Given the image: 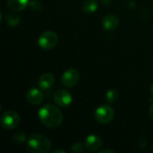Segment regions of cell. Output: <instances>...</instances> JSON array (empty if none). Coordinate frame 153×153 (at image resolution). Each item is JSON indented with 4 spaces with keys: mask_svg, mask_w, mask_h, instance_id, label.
<instances>
[{
    "mask_svg": "<svg viewBox=\"0 0 153 153\" xmlns=\"http://www.w3.org/2000/svg\"><path fill=\"white\" fill-rule=\"evenodd\" d=\"M38 117L40 122L48 128H57L61 126L64 117L57 107L52 104H45L39 110Z\"/></svg>",
    "mask_w": 153,
    "mask_h": 153,
    "instance_id": "6da1fadb",
    "label": "cell"
},
{
    "mask_svg": "<svg viewBox=\"0 0 153 153\" xmlns=\"http://www.w3.org/2000/svg\"><path fill=\"white\" fill-rule=\"evenodd\" d=\"M27 149L31 153H48L51 149V142L43 134H33L27 140Z\"/></svg>",
    "mask_w": 153,
    "mask_h": 153,
    "instance_id": "7a4b0ae2",
    "label": "cell"
},
{
    "mask_svg": "<svg viewBox=\"0 0 153 153\" xmlns=\"http://www.w3.org/2000/svg\"><path fill=\"white\" fill-rule=\"evenodd\" d=\"M95 120L101 125L110 123L115 117V111L109 105H102L99 107L94 114Z\"/></svg>",
    "mask_w": 153,
    "mask_h": 153,
    "instance_id": "3957f363",
    "label": "cell"
},
{
    "mask_svg": "<svg viewBox=\"0 0 153 153\" xmlns=\"http://www.w3.org/2000/svg\"><path fill=\"white\" fill-rule=\"evenodd\" d=\"M57 43L58 35L56 32L50 30L43 32L38 39L39 46L43 49H52L57 45Z\"/></svg>",
    "mask_w": 153,
    "mask_h": 153,
    "instance_id": "277c9868",
    "label": "cell"
},
{
    "mask_svg": "<svg viewBox=\"0 0 153 153\" xmlns=\"http://www.w3.org/2000/svg\"><path fill=\"white\" fill-rule=\"evenodd\" d=\"M21 123L20 116L13 110H7L1 116L2 126L7 130L16 128Z\"/></svg>",
    "mask_w": 153,
    "mask_h": 153,
    "instance_id": "5b68a950",
    "label": "cell"
},
{
    "mask_svg": "<svg viewBox=\"0 0 153 153\" xmlns=\"http://www.w3.org/2000/svg\"><path fill=\"white\" fill-rule=\"evenodd\" d=\"M79 80H80V73L74 68L67 69L63 74L61 78L62 84L66 88L74 87L78 83Z\"/></svg>",
    "mask_w": 153,
    "mask_h": 153,
    "instance_id": "8992f818",
    "label": "cell"
},
{
    "mask_svg": "<svg viewBox=\"0 0 153 153\" xmlns=\"http://www.w3.org/2000/svg\"><path fill=\"white\" fill-rule=\"evenodd\" d=\"M54 101L59 107H67L73 101L72 94L66 90H58L54 94Z\"/></svg>",
    "mask_w": 153,
    "mask_h": 153,
    "instance_id": "52a82bcc",
    "label": "cell"
},
{
    "mask_svg": "<svg viewBox=\"0 0 153 153\" xmlns=\"http://www.w3.org/2000/svg\"><path fill=\"white\" fill-rule=\"evenodd\" d=\"M26 99H27V100H28V102L30 104L36 106V105H39L43 101L44 95H43L42 91L39 89L31 88L27 91Z\"/></svg>",
    "mask_w": 153,
    "mask_h": 153,
    "instance_id": "ba28073f",
    "label": "cell"
},
{
    "mask_svg": "<svg viewBox=\"0 0 153 153\" xmlns=\"http://www.w3.org/2000/svg\"><path fill=\"white\" fill-rule=\"evenodd\" d=\"M102 145V141L100 139V137H99L98 135L95 134H91L89 135L84 143V146L85 148L90 151V152H96L98 151Z\"/></svg>",
    "mask_w": 153,
    "mask_h": 153,
    "instance_id": "9c48e42d",
    "label": "cell"
},
{
    "mask_svg": "<svg viewBox=\"0 0 153 153\" xmlns=\"http://www.w3.org/2000/svg\"><path fill=\"white\" fill-rule=\"evenodd\" d=\"M55 83V76L51 73H45L41 74L39 79V86L41 90H48Z\"/></svg>",
    "mask_w": 153,
    "mask_h": 153,
    "instance_id": "30bf717a",
    "label": "cell"
},
{
    "mask_svg": "<svg viewBox=\"0 0 153 153\" xmlns=\"http://www.w3.org/2000/svg\"><path fill=\"white\" fill-rule=\"evenodd\" d=\"M102 24L105 30H113L119 25V19L115 14H108L102 20Z\"/></svg>",
    "mask_w": 153,
    "mask_h": 153,
    "instance_id": "8fae6325",
    "label": "cell"
},
{
    "mask_svg": "<svg viewBox=\"0 0 153 153\" xmlns=\"http://www.w3.org/2000/svg\"><path fill=\"white\" fill-rule=\"evenodd\" d=\"M29 5V0H7L6 6L9 10L14 12L23 11Z\"/></svg>",
    "mask_w": 153,
    "mask_h": 153,
    "instance_id": "7c38bea8",
    "label": "cell"
},
{
    "mask_svg": "<svg viewBox=\"0 0 153 153\" xmlns=\"http://www.w3.org/2000/svg\"><path fill=\"white\" fill-rule=\"evenodd\" d=\"M82 9L86 13H94L98 9V3L96 0H85L82 4Z\"/></svg>",
    "mask_w": 153,
    "mask_h": 153,
    "instance_id": "4fadbf2b",
    "label": "cell"
},
{
    "mask_svg": "<svg viewBox=\"0 0 153 153\" xmlns=\"http://www.w3.org/2000/svg\"><path fill=\"white\" fill-rule=\"evenodd\" d=\"M5 21L11 27H15L21 22V19L17 14L14 13H9L5 15Z\"/></svg>",
    "mask_w": 153,
    "mask_h": 153,
    "instance_id": "5bb4252c",
    "label": "cell"
},
{
    "mask_svg": "<svg viewBox=\"0 0 153 153\" xmlns=\"http://www.w3.org/2000/svg\"><path fill=\"white\" fill-rule=\"evenodd\" d=\"M119 93L116 89H111L106 93V100L108 103H114L118 100Z\"/></svg>",
    "mask_w": 153,
    "mask_h": 153,
    "instance_id": "9a60e30c",
    "label": "cell"
},
{
    "mask_svg": "<svg viewBox=\"0 0 153 153\" xmlns=\"http://www.w3.org/2000/svg\"><path fill=\"white\" fill-rule=\"evenodd\" d=\"M84 147L85 146H83L82 143H75L73 145V147L71 148V151L75 153H82L84 152Z\"/></svg>",
    "mask_w": 153,
    "mask_h": 153,
    "instance_id": "2e32d148",
    "label": "cell"
},
{
    "mask_svg": "<svg viewBox=\"0 0 153 153\" xmlns=\"http://www.w3.org/2000/svg\"><path fill=\"white\" fill-rule=\"evenodd\" d=\"M13 140H14L15 142H17L18 143H22L25 142L26 137H25V135H24L23 134L18 133V134H16L13 136Z\"/></svg>",
    "mask_w": 153,
    "mask_h": 153,
    "instance_id": "e0dca14e",
    "label": "cell"
},
{
    "mask_svg": "<svg viewBox=\"0 0 153 153\" xmlns=\"http://www.w3.org/2000/svg\"><path fill=\"white\" fill-rule=\"evenodd\" d=\"M30 7H31L33 10H39L40 7H41L40 3L38 2V1H36V0H32V1L30 3Z\"/></svg>",
    "mask_w": 153,
    "mask_h": 153,
    "instance_id": "ac0fdd59",
    "label": "cell"
},
{
    "mask_svg": "<svg viewBox=\"0 0 153 153\" xmlns=\"http://www.w3.org/2000/svg\"><path fill=\"white\" fill-rule=\"evenodd\" d=\"M149 114H150V117H152V119H153V103L151 105V107L149 108Z\"/></svg>",
    "mask_w": 153,
    "mask_h": 153,
    "instance_id": "d6986e66",
    "label": "cell"
},
{
    "mask_svg": "<svg viewBox=\"0 0 153 153\" xmlns=\"http://www.w3.org/2000/svg\"><path fill=\"white\" fill-rule=\"evenodd\" d=\"M102 3L104 4H109L111 3V0H102Z\"/></svg>",
    "mask_w": 153,
    "mask_h": 153,
    "instance_id": "ffe728a7",
    "label": "cell"
},
{
    "mask_svg": "<svg viewBox=\"0 0 153 153\" xmlns=\"http://www.w3.org/2000/svg\"><path fill=\"white\" fill-rule=\"evenodd\" d=\"M100 152H110L113 153L114 152L113 151H110V150H103V151H100Z\"/></svg>",
    "mask_w": 153,
    "mask_h": 153,
    "instance_id": "44dd1931",
    "label": "cell"
},
{
    "mask_svg": "<svg viewBox=\"0 0 153 153\" xmlns=\"http://www.w3.org/2000/svg\"><path fill=\"white\" fill-rule=\"evenodd\" d=\"M56 152H62V153H65V151H60V150H56V151H54L53 153H56Z\"/></svg>",
    "mask_w": 153,
    "mask_h": 153,
    "instance_id": "7402d4cb",
    "label": "cell"
},
{
    "mask_svg": "<svg viewBox=\"0 0 153 153\" xmlns=\"http://www.w3.org/2000/svg\"><path fill=\"white\" fill-rule=\"evenodd\" d=\"M151 91H152V93L153 95V83L152 85V87H151Z\"/></svg>",
    "mask_w": 153,
    "mask_h": 153,
    "instance_id": "603a6c76",
    "label": "cell"
}]
</instances>
